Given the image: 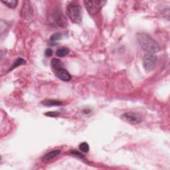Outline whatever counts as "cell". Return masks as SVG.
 <instances>
[{
  "instance_id": "1",
  "label": "cell",
  "mask_w": 170,
  "mask_h": 170,
  "mask_svg": "<svg viewBox=\"0 0 170 170\" xmlns=\"http://www.w3.org/2000/svg\"><path fill=\"white\" fill-rule=\"evenodd\" d=\"M138 41L140 46L143 51L148 52V53H156L159 51L160 47L157 41L149 36L148 34L140 33L138 35Z\"/></svg>"
},
{
  "instance_id": "2",
  "label": "cell",
  "mask_w": 170,
  "mask_h": 170,
  "mask_svg": "<svg viewBox=\"0 0 170 170\" xmlns=\"http://www.w3.org/2000/svg\"><path fill=\"white\" fill-rule=\"evenodd\" d=\"M66 13L73 23H79L82 22V9L77 2H71L67 7Z\"/></svg>"
},
{
  "instance_id": "3",
  "label": "cell",
  "mask_w": 170,
  "mask_h": 170,
  "mask_svg": "<svg viewBox=\"0 0 170 170\" xmlns=\"http://www.w3.org/2000/svg\"><path fill=\"white\" fill-rule=\"evenodd\" d=\"M84 4L85 5L87 11L90 15H96L100 11L103 7L106 4V1H85Z\"/></svg>"
},
{
  "instance_id": "4",
  "label": "cell",
  "mask_w": 170,
  "mask_h": 170,
  "mask_svg": "<svg viewBox=\"0 0 170 170\" xmlns=\"http://www.w3.org/2000/svg\"><path fill=\"white\" fill-rule=\"evenodd\" d=\"M157 63V57L154 54L148 53L143 57V66L145 70L150 72L154 69Z\"/></svg>"
},
{
  "instance_id": "5",
  "label": "cell",
  "mask_w": 170,
  "mask_h": 170,
  "mask_svg": "<svg viewBox=\"0 0 170 170\" xmlns=\"http://www.w3.org/2000/svg\"><path fill=\"white\" fill-rule=\"evenodd\" d=\"M53 19L55 22L59 27H65L67 25V21L66 17L62 14L61 10L56 9L53 12Z\"/></svg>"
},
{
  "instance_id": "6",
  "label": "cell",
  "mask_w": 170,
  "mask_h": 170,
  "mask_svg": "<svg viewBox=\"0 0 170 170\" xmlns=\"http://www.w3.org/2000/svg\"><path fill=\"white\" fill-rule=\"evenodd\" d=\"M53 70L55 75L61 80L65 81V82H68V81L71 80V75H70V73L68 72L67 69H65L62 67H59L58 69H56Z\"/></svg>"
},
{
  "instance_id": "7",
  "label": "cell",
  "mask_w": 170,
  "mask_h": 170,
  "mask_svg": "<svg viewBox=\"0 0 170 170\" xmlns=\"http://www.w3.org/2000/svg\"><path fill=\"white\" fill-rule=\"evenodd\" d=\"M121 118L124 121L132 124H139L142 121V118L139 115L134 113H125L122 115Z\"/></svg>"
},
{
  "instance_id": "8",
  "label": "cell",
  "mask_w": 170,
  "mask_h": 170,
  "mask_svg": "<svg viewBox=\"0 0 170 170\" xmlns=\"http://www.w3.org/2000/svg\"><path fill=\"white\" fill-rule=\"evenodd\" d=\"M33 9L31 6V4L29 1L25 2L24 6L22 9V14L25 17H31L33 15Z\"/></svg>"
},
{
  "instance_id": "9",
  "label": "cell",
  "mask_w": 170,
  "mask_h": 170,
  "mask_svg": "<svg viewBox=\"0 0 170 170\" xmlns=\"http://www.w3.org/2000/svg\"><path fill=\"white\" fill-rule=\"evenodd\" d=\"M61 152V151L56 150H53L51 151L50 152H49L46 154V155L43 157V160L45 162H48L51 161L52 159H53L55 158L59 155V154Z\"/></svg>"
},
{
  "instance_id": "10",
  "label": "cell",
  "mask_w": 170,
  "mask_h": 170,
  "mask_svg": "<svg viewBox=\"0 0 170 170\" xmlns=\"http://www.w3.org/2000/svg\"><path fill=\"white\" fill-rule=\"evenodd\" d=\"M42 104L46 106H61L62 105V103L59 100H46L41 103Z\"/></svg>"
},
{
  "instance_id": "11",
  "label": "cell",
  "mask_w": 170,
  "mask_h": 170,
  "mask_svg": "<svg viewBox=\"0 0 170 170\" xmlns=\"http://www.w3.org/2000/svg\"><path fill=\"white\" fill-rule=\"evenodd\" d=\"M1 2L11 9L15 8L18 4V1L17 0H5V1L1 0Z\"/></svg>"
},
{
  "instance_id": "12",
  "label": "cell",
  "mask_w": 170,
  "mask_h": 170,
  "mask_svg": "<svg viewBox=\"0 0 170 170\" xmlns=\"http://www.w3.org/2000/svg\"><path fill=\"white\" fill-rule=\"evenodd\" d=\"M69 53V49L67 47H62L58 49L56 52L57 56H58L59 57H63L67 55Z\"/></svg>"
},
{
  "instance_id": "13",
  "label": "cell",
  "mask_w": 170,
  "mask_h": 170,
  "mask_svg": "<svg viewBox=\"0 0 170 170\" xmlns=\"http://www.w3.org/2000/svg\"><path fill=\"white\" fill-rule=\"evenodd\" d=\"M25 61L22 58H18L16 61H15L14 62V64H13L12 65V67L10 68L9 70V71H10V70H14L15 68H17L19 66H21V65H24L25 64Z\"/></svg>"
},
{
  "instance_id": "14",
  "label": "cell",
  "mask_w": 170,
  "mask_h": 170,
  "mask_svg": "<svg viewBox=\"0 0 170 170\" xmlns=\"http://www.w3.org/2000/svg\"><path fill=\"white\" fill-rule=\"evenodd\" d=\"M51 67L53 68V70H55L58 68L62 67V64L61 61L58 59H53L51 61Z\"/></svg>"
},
{
  "instance_id": "15",
  "label": "cell",
  "mask_w": 170,
  "mask_h": 170,
  "mask_svg": "<svg viewBox=\"0 0 170 170\" xmlns=\"http://www.w3.org/2000/svg\"><path fill=\"white\" fill-rule=\"evenodd\" d=\"M80 150L85 153H87L89 151V146L87 142L81 143L79 146Z\"/></svg>"
},
{
  "instance_id": "16",
  "label": "cell",
  "mask_w": 170,
  "mask_h": 170,
  "mask_svg": "<svg viewBox=\"0 0 170 170\" xmlns=\"http://www.w3.org/2000/svg\"><path fill=\"white\" fill-rule=\"evenodd\" d=\"M71 154L73 156L77 157V158H78L83 159V160H87V159H86L87 158H85V156H84L83 154H82L81 153H79L77 151H71Z\"/></svg>"
},
{
  "instance_id": "17",
  "label": "cell",
  "mask_w": 170,
  "mask_h": 170,
  "mask_svg": "<svg viewBox=\"0 0 170 170\" xmlns=\"http://www.w3.org/2000/svg\"><path fill=\"white\" fill-rule=\"evenodd\" d=\"M61 39V33H55L51 36V41H55Z\"/></svg>"
},
{
  "instance_id": "18",
  "label": "cell",
  "mask_w": 170,
  "mask_h": 170,
  "mask_svg": "<svg viewBox=\"0 0 170 170\" xmlns=\"http://www.w3.org/2000/svg\"><path fill=\"white\" fill-rule=\"evenodd\" d=\"M46 116H50V117H57L59 114V112H49L45 114Z\"/></svg>"
},
{
  "instance_id": "19",
  "label": "cell",
  "mask_w": 170,
  "mask_h": 170,
  "mask_svg": "<svg viewBox=\"0 0 170 170\" xmlns=\"http://www.w3.org/2000/svg\"><path fill=\"white\" fill-rule=\"evenodd\" d=\"M45 55L47 57H50L52 55H53V51H52L51 49H47L45 51Z\"/></svg>"
}]
</instances>
